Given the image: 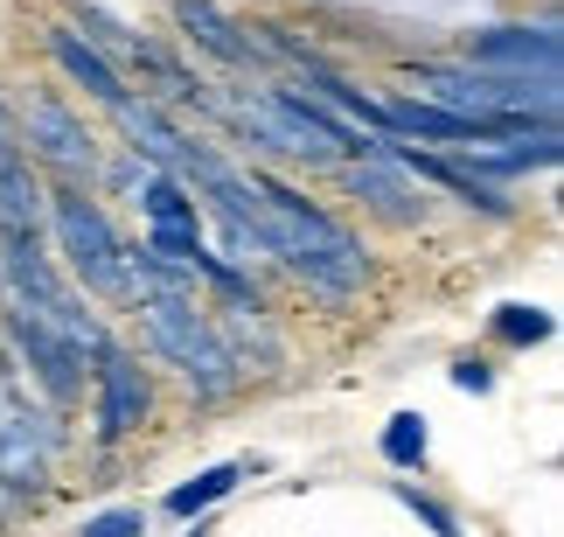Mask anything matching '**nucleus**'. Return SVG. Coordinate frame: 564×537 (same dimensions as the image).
Instances as JSON below:
<instances>
[{
    "mask_svg": "<svg viewBox=\"0 0 564 537\" xmlns=\"http://www.w3.org/2000/svg\"><path fill=\"white\" fill-rule=\"evenodd\" d=\"M8 329H14V350L29 356V370L42 377V391H50L56 405H70L77 398V370H84V350L77 342H63L50 321H35V314H21V308H8Z\"/></svg>",
    "mask_w": 564,
    "mask_h": 537,
    "instance_id": "20e7f679",
    "label": "nucleus"
},
{
    "mask_svg": "<svg viewBox=\"0 0 564 537\" xmlns=\"http://www.w3.org/2000/svg\"><path fill=\"white\" fill-rule=\"evenodd\" d=\"M42 224V189H35V168L29 154H0V230H35Z\"/></svg>",
    "mask_w": 564,
    "mask_h": 537,
    "instance_id": "f8f14e48",
    "label": "nucleus"
},
{
    "mask_svg": "<svg viewBox=\"0 0 564 537\" xmlns=\"http://www.w3.org/2000/svg\"><path fill=\"white\" fill-rule=\"evenodd\" d=\"M502 335H509V342H544V335H551V314H536V308H502Z\"/></svg>",
    "mask_w": 564,
    "mask_h": 537,
    "instance_id": "dca6fc26",
    "label": "nucleus"
},
{
    "mask_svg": "<svg viewBox=\"0 0 564 537\" xmlns=\"http://www.w3.org/2000/svg\"><path fill=\"white\" fill-rule=\"evenodd\" d=\"M140 210L154 217V230H195V203L167 175H140Z\"/></svg>",
    "mask_w": 564,
    "mask_h": 537,
    "instance_id": "ddd939ff",
    "label": "nucleus"
},
{
    "mask_svg": "<svg viewBox=\"0 0 564 537\" xmlns=\"http://www.w3.org/2000/svg\"><path fill=\"white\" fill-rule=\"evenodd\" d=\"M50 56L63 63V77H70V84H84L91 98H105V105H126V98H133V92H126V77H119L112 63H105V56L91 50V42L77 35V29H63V21L50 29Z\"/></svg>",
    "mask_w": 564,
    "mask_h": 537,
    "instance_id": "9d476101",
    "label": "nucleus"
},
{
    "mask_svg": "<svg viewBox=\"0 0 564 537\" xmlns=\"http://www.w3.org/2000/svg\"><path fill=\"white\" fill-rule=\"evenodd\" d=\"M112 112H119V126H126V140H133L140 161H154V168H188L195 154H203V147H195L182 126L161 112V105H133V98H126V105H112Z\"/></svg>",
    "mask_w": 564,
    "mask_h": 537,
    "instance_id": "0eeeda50",
    "label": "nucleus"
},
{
    "mask_svg": "<svg viewBox=\"0 0 564 537\" xmlns=\"http://www.w3.org/2000/svg\"><path fill=\"white\" fill-rule=\"evenodd\" d=\"M383 454L398 461V468H411V461L425 454V426H419V419H390V433H383Z\"/></svg>",
    "mask_w": 564,
    "mask_h": 537,
    "instance_id": "2eb2a0df",
    "label": "nucleus"
},
{
    "mask_svg": "<svg viewBox=\"0 0 564 537\" xmlns=\"http://www.w3.org/2000/svg\"><path fill=\"white\" fill-rule=\"evenodd\" d=\"M237 475H245V468H209V475H195V482H182L175 488V496H167V509H175V517H195V509H209L216 496H230V488H237Z\"/></svg>",
    "mask_w": 564,
    "mask_h": 537,
    "instance_id": "4468645a",
    "label": "nucleus"
},
{
    "mask_svg": "<svg viewBox=\"0 0 564 537\" xmlns=\"http://www.w3.org/2000/svg\"><path fill=\"white\" fill-rule=\"evenodd\" d=\"M0 154H14V112L0 105Z\"/></svg>",
    "mask_w": 564,
    "mask_h": 537,
    "instance_id": "6ab92c4d",
    "label": "nucleus"
},
{
    "mask_svg": "<svg viewBox=\"0 0 564 537\" xmlns=\"http://www.w3.org/2000/svg\"><path fill=\"white\" fill-rule=\"evenodd\" d=\"M140 314H147V335H154V350L175 363V370L188 377V391H203V398H224L230 391V350H224V335L209 329V314L195 308V293H147L140 300Z\"/></svg>",
    "mask_w": 564,
    "mask_h": 537,
    "instance_id": "f257e3e1",
    "label": "nucleus"
},
{
    "mask_svg": "<svg viewBox=\"0 0 564 537\" xmlns=\"http://www.w3.org/2000/svg\"><path fill=\"white\" fill-rule=\"evenodd\" d=\"M50 419H35V412H21V405L8 398L0 405V482L14 488V496H35L42 475H50Z\"/></svg>",
    "mask_w": 564,
    "mask_h": 537,
    "instance_id": "39448f33",
    "label": "nucleus"
},
{
    "mask_svg": "<svg viewBox=\"0 0 564 537\" xmlns=\"http://www.w3.org/2000/svg\"><path fill=\"white\" fill-rule=\"evenodd\" d=\"M349 196H356V203H377L383 217H398V224H411V217L425 210L419 189H411V175H404L398 161H383V154H370V161L349 168Z\"/></svg>",
    "mask_w": 564,
    "mask_h": 537,
    "instance_id": "9b49d317",
    "label": "nucleus"
},
{
    "mask_svg": "<svg viewBox=\"0 0 564 537\" xmlns=\"http://www.w3.org/2000/svg\"><path fill=\"white\" fill-rule=\"evenodd\" d=\"M147 530V517H140V509H105V517H91V524H84L77 537H140Z\"/></svg>",
    "mask_w": 564,
    "mask_h": 537,
    "instance_id": "f3484780",
    "label": "nucleus"
},
{
    "mask_svg": "<svg viewBox=\"0 0 564 537\" xmlns=\"http://www.w3.org/2000/svg\"><path fill=\"white\" fill-rule=\"evenodd\" d=\"M21 133H29V147H35L42 161H56L63 175H91V168H98L91 126H84L70 105H56V98H29V112H21Z\"/></svg>",
    "mask_w": 564,
    "mask_h": 537,
    "instance_id": "7ed1b4c3",
    "label": "nucleus"
},
{
    "mask_svg": "<svg viewBox=\"0 0 564 537\" xmlns=\"http://www.w3.org/2000/svg\"><path fill=\"white\" fill-rule=\"evenodd\" d=\"M474 71L557 77V35L551 29H488V35H474Z\"/></svg>",
    "mask_w": 564,
    "mask_h": 537,
    "instance_id": "423d86ee",
    "label": "nucleus"
},
{
    "mask_svg": "<svg viewBox=\"0 0 564 537\" xmlns=\"http://www.w3.org/2000/svg\"><path fill=\"white\" fill-rule=\"evenodd\" d=\"M453 377H460V391H488V370H481V363H460Z\"/></svg>",
    "mask_w": 564,
    "mask_h": 537,
    "instance_id": "a211bd4d",
    "label": "nucleus"
},
{
    "mask_svg": "<svg viewBox=\"0 0 564 537\" xmlns=\"http://www.w3.org/2000/svg\"><path fill=\"white\" fill-rule=\"evenodd\" d=\"M98 384H105L98 426H105V433H133V426L147 419V377H140V363L105 342V350H98Z\"/></svg>",
    "mask_w": 564,
    "mask_h": 537,
    "instance_id": "6e6552de",
    "label": "nucleus"
},
{
    "mask_svg": "<svg viewBox=\"0 0 564 537\" xmlns=\"http://www.w3.org/2000/svg\"><path fill=\"white\" fill-rule=\"evenodd\" d=\"M175 21H182V35L195 42V50L224 56V63H237V71L265 63V42H245V29H237V21H224L209 0H175Z\"/></svg>",
    "mask_w": 564,
    "mask_h": 537,
    "instance_id": "1a4fd4ad",
    "label": "nucleus"
},
{
    "mask_svg": "<svg viewBox=\"0 0 564 537\" xmlns=\"http://www.w3.org/2000/svg\"><path fill=\"white\" fill-rule=\"evenodd\" d=\"M50 217H56V238H63V259H70V272H77L91 293L126 300V245L112 238L105 210L84 203L77 189H63V196L50 203Z\"/></svg>",
    "mask_w": 564,
    "mask_h": 537,
    "instance_id": "f03ea898",
    "label": "nucleus"
}]
</instances>
